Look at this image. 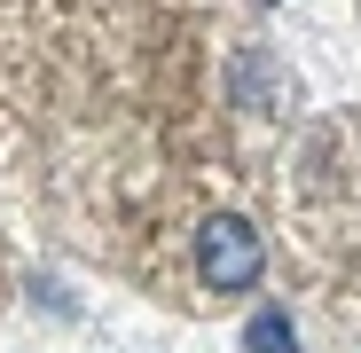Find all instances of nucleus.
I'll return each instance as SVG.
<instances>
[{"label": "nucleus", "mask_w": 361, "mask_h": 353, "mask_svg": "<svg viewBox=\"0 0 361 353\" xmlns=\"http://www.w3.org/2000/svg\"><path fill=\"white\" fill-rule=\"evenodd\" d=\"M259 267H267V252H259V235H252L244 220H212V228L197 235V275H204V290H252Z\"/></svg>", "instance_id": "1"}, {"label": "nucleus", "mask_w": 361, "mask_h": 353, "mask_svg": "<svg viewBox=\"0 0 361 353\" xmlns=\"http://www.w3.org/2000/svg\"><path fill=\"white\" fill-rule=\"evenodd\" d=\"M244 353H298V337H290V314H252V330H244Z\"/></svg>", "instance_id": "2"}]
</instances>
